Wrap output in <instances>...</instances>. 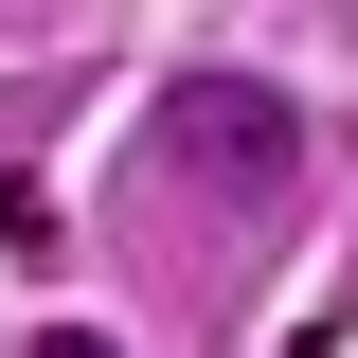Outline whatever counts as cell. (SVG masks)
<instances>
[{"mask_svg": "<svg viewBox=\"0 0 358 358\" xmlns=\"http://www.w3.org/2000/svg\"><path fill=\"white\" fill-rule=\"evenodd\" d=\"M162 143H179V162H215L233 197H268L305 126H287V90H233V72H215V90H179V108H162Z\"/></svg>", "mask_w": 358, "mask_h": 358, "instance_id": "cell-1", "label": "cell"}, {"mask_svg": "<svg viewBox=\"0 0 358 358\" xmlns=\"http://www.w3.org/2000/svg\"><path fill=\"white\" fill-rule=\"evenodd\" d=\"M36 358H108V341H90V322H54V341H36Z\"/></svg>", "mask_w": 358, "mask_h": 358, "instance_id": "cell-2", "label": "cell"}]
</instances>
